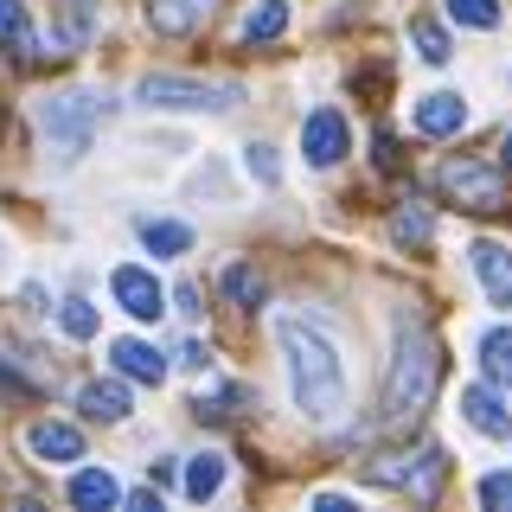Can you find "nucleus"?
Wrapping results in <instances>:
<instances>
[{
	"label": "nucleus",
	"instance_id": "1",
	"mask_svg": "<svg viewBox=\"0 0 512 512\" xmlns=\"http://www.w3.org/2000/svg\"><path fill=\"white\" fill-rule=\"evenodd\" d=\"M276 346H282V359H288V384H295L301 416L333 423V416L346 410V365H340V352H333V340H327V333H314L308 320L282 314L276 320Z\"/></svg>",
	"mask_w": 512,
	"mask_h": 512
},
{
	"label": "nucleus",
	"instance_id": "2",
	"mask_svg": "<svg viewBox=\"0 0 512 512\" xmlns=\"http://www.w3.org/2000/svg\"><path fill=\"white\" fill-rule=\"evenodd\" d=\"M436 372H442L436 346H429L416 327H404V333H397L391 378H384V410H378V423H410V416L429 404V391H436Z\"/></svg>",
	"mask_w": 512,
	"mask_h": 512
},
{
	"label": "nucleus",
	"instance_id": "3",
	"mask_svg": "<svg viewBox=\"0 0 512 512\" xmlns=\"http://www.w3.org/2000/svg\"><path fill=\"white\" fill-rule=\"evenodd\" d=\"M96 122H103V103H96L90 90L45 96L39 103V135H45V148H58L64 160H77L96 141Z\"/></svg>",
	"mask_w": 512,
	"mask_h": 512
},
{
	"label": "nucleus",
	"instance_id": "4",
	"mask_svg": "<svg viewBox=\"0 0 512 512\" xmlns=\"http://www.w3.org/2000/svg\"><path fill=\"white\" fill-rule=\"evenodd\" d=\"M141 109H237V84H205V77H180V71H154L135 84Z\"/></svg>",
	"mask_w": 512,
	"mask_h": 512
},
{
	"label": "nucleus",
	"instance_id": "5",
	"mask_svg": "<svg viewBox=\"0 0 512 512\" xmlns=\"http://www.w3.org/2000/svg\"><path fill=\"white\" fill-rule=\"evenodd\" d=\"M436 186L455 205H468V212H500V173H493L487 160H474V154H448Z\"/></svg>",
	"mask_w": 512,
	"mask_h": 512
},
{
	"label": "nucleus",
	"instance_id": "6",
	"mask_svg": "<svg viewBox=\"0 0 512 512\" xmlns=\"http://www.w3.org/2000/svg\"><path fill=\"white\" fill-rule=\"evenodd\" d=\"M365 474H372L378 487H397V493H429L442 480V448H404V455L365 461Z\"/></svg>",
	"mask_w": 512,
	"mask_h": 512
},
{
	"label": "nucleus",
	"instance_id": "7",
	"mask_svg": "<svg viewBox=\"0 0 512 512\" xmlns=\"http://www.w3.org/2000/svg\"><path fill=\"white\" fill-rule=\"evenodd\" d=\"M109 295H116V308L128 320H160V314H167V288H160L141 263H116V269H109Z\"/></svg>",
	"mask_w": 512,
	"mask_h": 512
},
{
	"label": "nucleus",
	"instance_id": "8",
	"mask_svg": "<svg viewBox=\"0 0 512 512\" xmlns=\"http://www.w3.org/2000/svg\"><path fill=\"white\" fill-rule=\"evenodd\" d=\"M301 154H308V167H340V160L352 154V128L340 109H314L308 122H301Z\"/></svg>",
	"mask_w": 512,
	"mask_h": 512
},
{
	"label": "nucleus",
	"instance_id": "9",
	"mask_svg": "<svg viewBox=\"0 0 512 512\" xmlns=\"http://www.w3.org/2000/svg\"><path fill=\"white\" fill-rule=\"evenodd\" d=\"M468 263H474V282L493 308H512V250L500 237H474L468 244Z\"/></svg>",
	"mask_w": 512,
	"mask_h": 512
},
{
	"label": "nucleus",
	"instance_id": "10",
	"mask_svg": "<svg viewBox=\"0 0 512 512\" xmlns=\"http://www.w3.org/2000/svg\"><path fill=\"white\" fill-rule=\"evenodd\" d=\"M461 416H468V429H480V436H493V442H512L506 397L493 391V384H468V391H461Z\"/></svg>",
	"mask_w": 512,
	"mask_h": 512
},
{
	"label": "nucleus",
	"instance_id": "11",
	"mask_svg": "<svg viewBox=\"0 0 512 512\" xmlns=\"http://www.w3.org/2000/svg\"><path fill=\"white\" fill-rule=\"evenodd\" d=\"M416 135H429V141H442V135H461L468 128V103H461L455 90H429L423 103H416Z\"/></svg>",
	"mask_w": 512,
	"mask_h": 512
},
{
	"label": "nucleus",
	"instance_id": "12",
	"mask_svg": "<svg viewBox=\"0 0 512 512\" xmlns=\"http://www.w3.org/2000/svg\"><path fill=\"white\" fill-rule=\"evenodd\" d=\"M77 410H84L90 423H122V416L135 410V397H128L122 372H109V378H90L84 391H77Z\"/></svg>",
	"mask_w": 512,
	"mask_h": 512
},
{
	"label": "nucleus",
	"instance_id": "13",
	"mask_svg": "<svg viewBox=\"0 0 512 512\" xmlns=\"http://www.w3.org/2000/svg\"><path fill=\"white\" fill-rule=\"evenodd\" d=\"M26 448L45 461V468H64V461H84V429H71V423H32L26 429Z\"/></svg>",
	"mask_w": 512,
	"mask_h": 512
},
{
	"label": "nucleus",
	"instance_id": "14",
	"mask_svg": "<svg viewBox=\"0 0 512 512\" xmlns=\"http://www.w3.org/2000/svg\"><path fill=\"white\" fill-rule=\"evenodd\" d=\"M109 359H116V372L128 384H167V352H154L148 340H116Z\"/></svg>",
	"mask_w": 512,
	"mask_h": 512
},
{
	"label": "nucleus",
	"instance_id": "15",
	"mask_svg": "<svg viewBox=\"0 0 512 512\" xmlns=\"http://www.w3.org/2000/svg\"><path fill=\"white\" fill-rule=\"evenodd\" d=\"M0 52H7L13 64H32L39 58V39H32V20L20 0H0Z\"/></svg>",
	"mask_w": 512,
	"mask_h": 512
},
{
	"label": "nucleus",
	"instance_id": "16",
	"mask_svg": "<svg viewBox=\"0 0 512 512\" xmlns=\"http://www.w3.org/2000/svg\"><path fill=\"white\" fill-rule=\"evenodd\" d=\"M64 493H71V506L96 512V506H116V500H122V480L109 474V468H77V474H71V487H64Z\"/></svg>",
	"mask_w": 512,
	"mask_h": 512
},
{
	"label": "nucleus",
	"instance_id": "17",
	"mask_svg": "<svg viewBox=\"0 0 512 512\" xmlns=\"http://www.w3.org/2000/svg\"><path fill=\"white\" fill-rule=\"evenodd\" d=\"M474 359L487 372V384H512V327H487L474 340Z\"/></svg>",
	"mask_w": 512,
	"mask_h": 512
},
{
	"label": "nucleus",
	"instance_id": "18",
	"mask_svg": "<svg viewBox=\"0 0 512 512\" xmlns=\"http://www.w3.org/2000/svg\"><path fill=\"white\" fill-rule=\"evenodd\" d=\"M288 32V0H256L237 26V45H263V39H282Z\"/></svg>",
	"mask_w": 512,
	"mask_h": 512
},
{
	"label": "nucleus",
	"instance_id": "19",
	"mask_svg": "<svg viewBox=\"0 0 512 512\" xmlns=\"http://www.w3.org/2000/svg\"><path fill=\"white\" fill-rule=\"evenodd\" d=\"M135 231L148 244V256H186L192 250V224H180V218H141Z\"/></svg>",
	"mask_w": 512,
	"mask_h": 512
},
{
	"label": "nucleus",
	"instance_id": "20",
	"mask_svg": "<svg viewBox=\"0 0 512 512\" xmlns=\"http://www.w3.org/2000/svg\"><path fill=\"white\" fill-rule=\"evenodd\" d=\"M205 13H212V0H154V26L167 32V39H186Z\"/></svg>",
	"mask_w": 512,
	"mask_h": 512
},
{
	"label": "nucleus",
	"instance_id": "21",
	"mask_svg": "<svg viewBox=\"0 0 512 512\" xmlns=\"http://www.w3.org/2000/svg\"><path fill=\"white\" fill-rule=\"evenodd\" d=\"M218 288H224V295L237 301V308H269V282L256 276L250 263H231V269L218 276Z\"/></svg>",
	"mask_w": 512,
	"mask_h": 512
},
{
	"label": "nucleus",
	"instance_id": "22",
	"mask_svg": "<svg viewBox=\"0 0 512 512\" xmlns=\"http://www.w3.org/2000/svg\"><path fill=\"white\" fill-rule=\"evenodd\" d=\"M90 26H96V0H71V7H58V45H64V52H84Z\"/></svg>",
	"mask_w": 512,
	"mask_h": 512
},
{
	"label": "nucleus",
	"instance_id": "23",
	"mask_svg": "<svg viewBox=\"0 0 512 512\" xmlns=\"http://www.w3.org/2000/svg\"><path fill=\"white\" fill-rule=\"evenodd\" d=\"M218 487H224V455H192V461H186V500L205 506Z\"/></svg>",
	"mask_w": 512,
	"mask_h": 512
},
{
	"label": "nucleus",
	"instance_id": "24",
	"mask_svg": "<svg viewBox=\"0 0 512 512\" xmlns=\"http://www.w3.org/2000/svg\"><path fill=\"white\" fill-rule=\"evenodd\" d=\"M410 45H416V58H423V64H448V58H455V52H448V32L436 20H423V13L410 20Z\"/></svg>",
	"mask_w": 512,
	"mask_h": 512
},
{
	"label": "nucleus",
	"instance_id": "25",
	"mask_svg": "<svg viewBox=\"0 0 512 512\" xmlns=\"http://www.w3.org/2000/svg\"><path fill=\"white\" fill-rule=\"evenodd\" d=\"M448 20H455V26H474V32H493L506 13H500V0H448Z\"/></svg>",
	"mask_w": 512,
	"mask_h": 512
},
{
	"label": "nucleus",
	"instance_id": "26",
	"mask_svg": "<svg viewBox=\"0 0 512 512\" xmlns=\"http://www.w3.org/2000/svg\"><path fill=\"white\" fill-rule=\"evenodd\" d=\"M58 327H64V340H96V327H103V320H96V308H90L84 295H71L58 308Z\"/></svg>",
	"mask_w": 512,
	"mask_h": 512
},
{
	"label": "nucleus",
	"instance_id": "27",
	"mask_svg": "<svg viewBox=\"0 0 512 512\" xmlns=\"http://www.w3.org/2000/svg\"><path fill=\"white\" fill-rule=\"evenodd\" d=\"M474 500L487 506V512H506V506H512V474H506V468L480 474V480H474Z\"/></svg>",
	"mask_w": 512,
	"mask_h": 512
},
{
	"label": "nucleus",
	"instance_id": "28",
	"mask_svg": "<svg viewBox=\"0 0 512 512\" xmlns=\"http://www.w3.org/2000/svg\"><path fill=\"white\" fill-rule=\"evenodd\" d=\"M397 237H404V244H429V237H436V218L404 205V212H397Z\"/></svg>",
	"mask_w": 512,
	"mask_h": 512
},
{
	"label": "nucleus",
	"instance_id": "29",
	"mask_svg": "<svg viewBox=\"0 0 512 512\" xmlns=\"http://www.w3.org/2000/svg\"><path fill=\"white\" fill-rule=\"evenodd\" d=\"M250 173H256L263 186H276V180H282V154L269 148V141H250Z\"/></svg>",
	"mask_w": 512,
	"mask_h": 512
},
{
	"label": "nucleus",
	"instance_id": "30",
	"mask_svg": "<svg viewBox=\"0 0 512 512\" xmlns=\"http://www.w3.org/2000/svg\"><path fill=\"white\" fill-rule=\"evenodd\" d=\"M173 301H180V314H186V320H199V314H205V308H199V288H192V282L173 288Z\"/></svg>",
	"mask_w": 512,
	"mask_h": 512
},
{
	"label": "nucleus",
	"instance_id": "31",
	"mask_svg": "<svg viewBox=\"0 0 512 512\" xmlns=\"http://www.w3.org/2000/svg\"><path fill=\"white\" fill-rule=\"evenodd\" d=\"M0 391H32V378L20 372V365H7V359H0Z\"/></svg>",
	"mask_w": 512,
	"mask_h": 512
},
{
	"label": "nucleus",
	"instance_id": "32",
	"mask_svg": "<svg viewBox=\"0 0 512 512\" xmlns=\"http://www.w3.org/2000/svg\"><path fill=\"white\" fill-rule=\"evenodd\" d=\"M180 359H186V372H205V359H212V352H205V346H199V340H192V346H186V352H180Z\"/></svg>",
	"mask_w": 512,
	"mask_h": 512
},
{
	"label": "nucleus",
	"instance_id": "33",
	"mask_svg": "<svg viewBox=\"0 0 512 512\" xmlns=\"http://www.w3.org/2000/svg\"><path fill=\"white\" fill-rule=\"evenodd\" d=\"M500 154H506V167H512V135H506V148H500Z\"/></svg>",
	"mask_w": 512,
	"mask_h": 512
}]
</instances>
